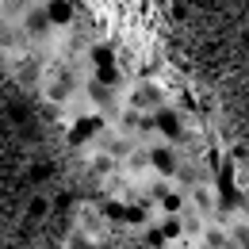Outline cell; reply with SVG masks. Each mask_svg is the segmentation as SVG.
<instances>
[{"instance_id": "1", "label": "cell", "mask_w": 249, "mask_h": 249, "mask_svg": "<svg viewBox=\"0 0 249 249\" xmlns=\"http://www.w3.org/2000/svg\"><path fill=\"white\" fill-rule=\"evenodd\" d=\"M154 165H157V169H173V157H169V154H161V150H157V154H154Z\"/></svg>"}, {"instance_id": "2", "label": "cell", "mask_w": 249, "mask_h": 249, "mask_svg": "<svg viewBox=\"0 0 249 249\" xmlns=\"http://www.w3.org/2000/svg\"><path fill=\"white\" fill-rule=\"evenodd\" d=\"M46 207H50L46 199H35V203H31V215H46Z\"/></svg>"}]
</instances>
